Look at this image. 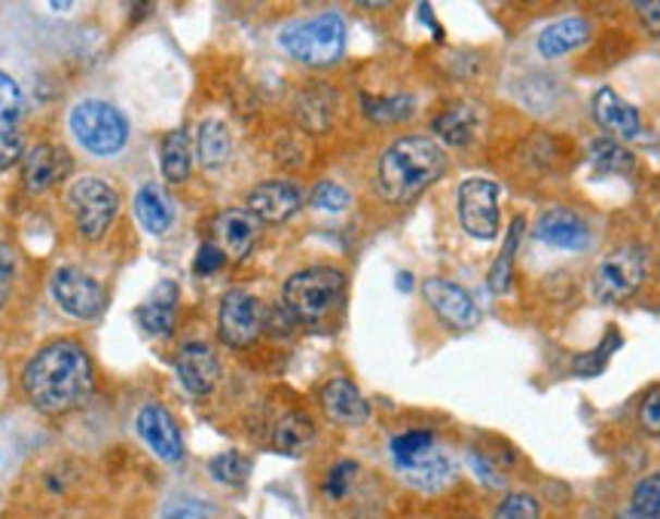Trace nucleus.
<instances>
[{
  "label": "nucleus",
  "instance_id": "f257e3e1",
  "mask_svg": "<svg viewBox=\"0 0 660 519\" xmlns=\"http://www.w3.org/2000/svg\"><path fill=\"white\" fill-rule=\"evenodd\" d=\"M93 388V361L83 346L71 339L49 343L25 367V392L32 397V404L52 416L86 404Z\"/></svg>",
  "mask_w": 660,
  "mask_h": 519
},
{
  "label": "nucleus",
  "instance_id": "f03ea898",
  "mask_svg": "<svg viewBox=\"0 0 660 519\" xmlns=\"http://www.w3.org/2000/svg\"><path fill=\"white\" fill-rule=\"evenodd\" d=\"M447 153L425 135H407L389 144L377 159V193L386 202L407 205L447 172Z\"/></svg>",
  "mask_w": 660,
  "mask_h": 519
},
{
  "label": "nucleus",
  "instance_id": "7ed1b4c3",
  "mask_svg": "<svg viewBox=\"0 0 660 519\" xmlns=\"http://www.w3.org/2000/svg\"><path fill=\"white\" fill-rule=\"evenodd\" d=\"M346 291V275L333 267H309L294 272L282 287L284 309L294 321L321 324L340 306Z\"/></svg>",
  "mask_w": 660,
  "mask_h": 519
},
{
  "label": "nucleus",
  "instance_id": "20e7f679",
  "mask_svg": "<svg viewBox=\"0 0 660 519\" xmlns=\"http://www.w3.org/2000/svg\"><path fill=\"white\" fill-rule=\"evenodd\" d=\"M279 47L291 59L313 64V67L337 62L343 55V47H346V22L337 13L297 18L279 32Z\"/></svg>",
  "mask_w": 660,
  "mask_h": 519
},
{
  "label": "nucleus",
  "instance_id": "39448f33",
  "mask_svg": "<svg viewBox=\"0 0 660 519\" xmlns=\"http://www.w3.org/2000/svg\"><path fill=\"white\" fill-rule=\"evenodd\" d=\"M71 132L83 150L93 157H117L129 141V123L110 101L83 98L71 108Z\"/></svg>",
  "mask_w": 660,
  "mask_h": 519
},
{
  "label": "nucleus",
  "instance_id": "423d86ee",
  "mask_svg": "<svg viewBox=\"0 0 660 519\" xmlns=\"http://www.w3.org/2000/svg\"><path fill=\"white\" fill-rule=\"evenodd\" d=\"M68 208L74 211L80 236L86 242H98L110 230L117 218V193L101 177H80L68 189Z\"/></svg>",
  "mask_w": 660,
  "mask_h": 519
},
{
  "label": "nucleus",
  "instance_id": "0eeeda50",
  "mask_svg": "<svg viewBox=\"0 0 660 519\" xmlns=\"http://www.w3.org/2000/svg\"><path fill=\"white\" fill-rule=\"evenodd\" d=\"M648 275V254L639 245H624L612 251L594 272V297L599 302H624L639 287Z\"/></svg>",
  "mask_w": 660,
  "mask_h": 519
},
{
  "label": "nucleus",
  "instance_id": "6e6552de",
  "mask_svg": "<svg viewBox=\"0 0 660 519\" xmlns=\"http://www.w3.org/2000/svg\"><path fill=\"white\" fill-rule=\"evenodd\" d=\"M49 294L64 316L77 318V321H93L105 312V291H101L98 279H93L80 267H71V263H64L52 272Z\"/></svg>",
  "mask_w": 660,
  "mask_h": 519
},
{
  "label": "nucleus",
  "instance_id": "1a4fd4ad",
  "mask_svg": "<svg viewBox=\"0 0 660 519\" xmlns=\"http://www.w3.org/2000/svg\"><path fill=\"white\" fill-rule=\"evenodd\" d=\"M499 184H492L489 177H468L462 181L459 187V223L462 230L474 238H489L499 236Z\"/></svg>",
  "mask_w": 660,
  "mask_h": 519
},
{
  "label": "nucleus",
  "instance_id": "9d476101",
  "mask_svg": "<svg viewBox=\"0 0 660 519\" xmlns=\"http://www.w3.org/2000/svg\"><path fill=\"white\" fill-rule=\"evenodd\" d=\"M264 318H267L264 302L254 297L252 291L233 287V291H227L223 299H220V339L233 348L252 346L254 339L260 336V331H264Z\"/></svg>",
  "mask_w": 660,
  "mask_h": 519
},
{
  "label": "nucleus",
  "instance_id": "9b49d317",
  "mask_svg": "<svg viewBox=\"0 0 660 519\" xmlns=\"http://www.w3.org/2000/svg\"><path fill=\"white\" fill-rule=\"evenodd\" d=\"M423 294L428 299V306L435 309V316L453 328V331H472L480 324V309L474 297L456 282L447 279H425Z\"/></svg>",
  "mask_w": 660,
  "mask_h": 519
},
{
  "label": "nucleus",
  "instance_id": "f8f14e48",
  "mask_svg": "<svg viewBox=\"0 0 660 519\" xmlns=\"http://www.w3.org/2000/svg\"><path fill=\"white\" fill-rule=\"evenodd\" d=\"M174 370H178L181 385L193 397H208V394L218 388L220 361L218 355H215V348L205 346V343H187V346L181 348L178 358H174Z\"/></svg>",
  "mask_w": 660,
  "mask_h": 519
},
{
  "label": "nucleus",
  "instance_id": "ddd939ff",
  "mask_svg": "<svg viewBox=\"0 0 660 519\" xmlns=\"http://www.w3.org/2000/svg\"><path fill=\"white\" fill-rule=\"evenodd\" d=\"M135 431L150 449L154 456L169 461V465H178L184 458V441H181V431L174 425V419L157 404H147V407L138 409V419H135Z\"/></svg>",
  "mask_w": 660,
  "mask_h": 519
},
{
  "label": "nucleus",
  "instance_id": "4468645a",
  "mask_svg": "<svg viewBox=\"0 0 660 519\" xmlns=\"http://www.w3.org/2000/svg\"><path fill=\"white\" fill-rule=\"evenodd\" d=\"M538 238L550 245V248H560V251H584L590 245V223L584 221L582 214L569 211V208H550L538 218L535 226Z\"/></svg>",
  "mask_w": 660,
  "mask_h": 519
},
{
  "label": "nucleus",
  "instance_id": "2eb2a0df",
  "mask_svg": "<svg viewBox=\"0 0 660 519\" xmlns=\"http://www.w3.org/2000/svg\"><path fill=\"white\" fill-rule=\"evenodd\" d=\"M303 205V189L288 181H267L252 189L248 196V211L260 223H284L294 218Z\"/></svg>",
  "mask_w": 660,
  "mask_h": 519
},
{
  "label": "nucleus",
  "instance_id": "dca6fc26",
  "mask_svg": "<svg viewBox=\"0 0 660 519\" xmlns=\"http://www.w3.org/2000/svg\"><path fill=\"white\" fill-rule=\"evenodd\" d=\"M260 226L264 223L254 218L252 211H242V208H230L223 211L218 221H215V245L227 257L233 260H245L254 251L257 238H260Z\"/></svg>",
  "mask_w": 660,
  "mask_h": 519
},
{
  "label": "nucleus",
  "instance_id": "f3484780",
  "mask_svg": "<svg viewBox=\"0 0 660 519\" xmlns=\"http://www.w3.org/2000/svg\"><path fill=\"white\" fill-rule=\"evenodd\" d=\"M321 409L337 425H364L370 419V404L364 400L358 385L343 376L330 379L328 385L321 388Z\"/></svg>",
  "mask_w": 660,
  "mask_h": 519
},
{
  "label": "nucleus",
  "instance_id": "a211bd4d",
  "mask_svg": "<svg viewBox=\"0 0 660 519\" xmlns=\"http://www.w3.org/2000/svg\"><path fill=\"white\" fill-rule=\"evenodd\" d=\"M68 172H71V153L64 147L37 144L25 159V187L32 193H47L56 184H62Z\"/></svg>",
  "mask_w": 660,
  "mask_h": 519
},
{
  "label": "nucleus",
  "instance_id": "6ab92c4d",
  "mask_svg": "<svg viewBox=\"0 0 660 519\" xmlns=\"http://www.w3.org/2000/svg\"><path fill=\"white\" fill-rule=\"evenodd\" d=\"M594 116H597V123L606 128L609 135L624 138V141L636 138V135L643 132L639 111H636L630 101H624L614 89H599V92L594 95Z\"/></svg>",
  "mask_w": 660,
  "mask_h": 519
},
{
  "label": "nucleus",
  "instance_id": "aec40b11",
  "mask_svg": "<svg viewBox=\"0 0 660 519\" xmlns=\"http://www.w3.org/2000/svg\"><path fill=\"white\" fill-rule=\"evenodd\" d=\"M590 22L584 16H569V18H557V22H550L545 32L538 34V55L541 59H563L569 52H575V49H582L587 40H590Z\"/></svg>",
  "mask_w": 660,
  "mask_h": 519
},
{
  "label": "nucleus",
  "instance_id": "412c9836",
  "mask_svg": "<svg viewBox=\"0 0 660 519\" xmlns=\"http://www.w3.org/2000/svg\"><path fill=\"white\" fill-rule=\"evenodd\" d=\"M456 461L450 453H440L438 446L423 456L416 465H410L407 471H401V477L407 480L410 486L423 489V492H438V489H447L453 480H456Z\"/></svg>",
  "mask_w": 660,
  "mask_h": 519
},
{
  "label": "nucleus",
  "instance_id": "4be33fe9",
  "mask_svg": "<svg viewBox=\"0 0 660 519\" xmlns=\"http://www.w3.org/2000/svg\"><path fill=\"white\" fill-rule=\"evenodd\" d=\"M477 111L465 101H456V104H447L443 111L435 116V135L440 141L450 144V147H468V144L477 138Z\"/></svg>",
  "mask_w": 660,
  "mask_h": 519
},
{
  "label": "nucleus",
  "instance_id": "5701e85b",
  "mask_svg": "<svg viewBox=\"0 0 660 519\" xmlns=\"http://www.w3.org/2000/svg\"><path fill=\"white\" fill-rule=\"evenodd\" d=\"M135 218H138V223H142L147 233L162 236V233L172 230L174 223L172 199H169L157 184H144V187L135 193Z\"/></svg>",
  "mask_w": 660,
  "mask_h": 519
},
{
  "label": "nucleus",
  "instance_id": "b1692460",
  "mask_svg": "<svg viewBox=\"0 0 660 519\" xmlns=\"http://www.w3.org/2000/svg\"><path fill=\"white\" fill-rule=\"evenodd\" d=\"M294 116L303 128L309 132H325L337 116V95L328 86H309L306 92H300L294 104Z\"/></svg>",
  "mask_w": 660,
  "mask_h": 519
},
{
  "label": "nucleus",
  "instance_id": "393cba45",
  "mask_svg": "<svg viewBox=\"0 0 660 519\" xmlns=\"http://www.w3.org/2000/svg\"><path fill=\"white\" fill-rule=\"evenodd\" d=\"M196 153H199V162L203 169L215 172L220 169L227 159L233 157V135H230V126L218 120V116H208L199 126V135H196Z\"/></svg>",
  "mask_w": 660,
  "mask_h": 519
},
{
  "label": "nucleus",
  "instance_id": "a878e982",
  "mask_svg": "<svg viewBox=\"0 0 660 519\" xmlns=\"http://www.w3.org/2000/svg\"><path fill=\"white\" fill-rule=\"evenodd\" d=\"M174 312H178L174 284H162L157 294L138 309V324H142L150 336H169L174 328Z\"/></svg>",
  "mask_w": 660,
  "mask_h": 519
},
{
  "label": "nucleus",
  "instance_id": "bb28decb",
  "mask_svg": "<svg viewBox=\"0 0 660 519\" xmlns=\"http://www.w3.org/2000/svg\"><path fill=\"white\" fill-rule=\"evenodd\" d=\"M315 443V425L303 412H288L272 428V446L282 456H303Z\"/></svg>",
  "mask_w": 660,
  "mask_h": 519
},
{
  "label": "nucleus",
  "instance_id": "cd10ccee",
  "mask_svg": "<svg viewBox=\"0 0 660 519\" xmlns=\"http://www.w3.org/2000/svg\"><path fill=\"white\" fill-rule=\"evenodd\" d=\"M159 162H162V174L169 184H184L193 172V150H190V135L184 128H174L162 138V153H159Z\"/></svg>",
  "mask_w": 660,
  "mask_h": 519
},
{
  "label": "nucleus",
  "instance_id": "c85d7f7f",
  "mask_svg": "<svg viewBox=\"0 0 660 519\" xmlns=\"http://www.w3.org/2000/svg\"><path fill=\"white\" fill-rule=\"evenodd\" d=\"M435 446H438L435 443V431L413 428V431H404V434H394L392 441H389V456H392V465L401 473L407 471L410 465H416L423 456H428Z\"/></svg>",
  "mask_w": 660,
  "mask_h": 519
},
{
  "label": "nucleus",
  "instance_id": "c756f323",
  "mask_svg": "<svg viewBox=\"0 0 660 519\" xmlns=\"http://www.w3.org/2000/svg\"><path fill=\"white\" fill-rule=\"evenodd\" d=\"M587 159L599 174H630L636 169V157L614 138H597L587 147Z\"/></svg>",
  "mask_w": 660,
  "mask_h": 519
},
{
  "label": "nucleus",
  "instance_id": "7c9ffc66",
  "mask_svg": "<svg viewBox=\"0 0 660 519\" xmlns=\"http://www.w3.org/2000/svg\"><path fill=\"white\" fill-rule=\"evenodd\" d=\"M520 238H523V221L517 218V221L511 223L502 254H499V260L492 263V272H489V287H492L496 294H508V291H511V282H514V257H517Z\"/></svg>",
  "mask_w": 660,
  "mask_h": 519
},
{
  "label": "nucleus",
  "instance_id": "2f4dec72",
  "mask_svg": "<svg viewBox=\"0 0 660 519\" xmlns=\"http://www.w3.org/2000/svg\"><path fill=\"white\" fill-rule=\"evenodd\" d=\"M208 473L218 480L220 486L242 489L252 477V461L242 456V453H220L208 461Z\"/></svg>",
  "mask_w": 660,
  "mask_h": 519
},
{
  "label": "nucleus",
  "instance_id": "473e14b6",
  "mask_svg": "<svg viewBox=\"0 0 660 519\" xmlns=\"http://www.w3.org/2000/svg\"><path fill=\"white\" fill-rule=\"evenodd\" d=\"M364 111L377 123H404L413 113V98L410 95H389V98L364 95Z\"/></svg>",
  "mask_w": 660,
  "mask_h": 519
},
{
  "label": "nucleus",
  "instance_id": "72a5a7b5",
  "mask_svg": "<svg viewBox=\"0 0 660 519\" xmlns=\"http://www.w3.org/2000/svg\"><path fill=\"white\" fill-rule=\"evenodd\" d=\"M358 477H362V468H358V461H352V458H343V461H337L333 468L325 477V495H328L330 502H343L352 495V489L358 483Z\"/></svg>",
  "mask_w": 660,
  "mask_h": 519
},
{
  "label": "nucleus",
  "instance_id": "f704fd0d",
  "mask_svg": "<svg viewBox=\"0 0 660 519\" xmlns=\"http://www.w3.org/2000/svg\"><path fill=\"white\" fill-rule=\"evenodd\" d=\"M545 517V504L535 498L533 492H508L492 519H541Z\"/></svg>",
  "mask_w": 660,
  "mask_h": 519
},
{
  "label": "nucleus",
  "instance_id": "c9c22d12",
  "mask_svg": "<svg viewBox=\"0 0 660 519\" xmlns=\"http://www.w3.org/2000/svg\"><path fill=\"white\" fill-rule=\"evenodd\" d=\"M630 510L643 517L660 519V471L643 477L630 492Z\"/></svg>",
  "mask_w": 660,
  "mask_h": 519
},
{
  "label": "nucleus",
  "instance_id": "e433bc0d",
  "mask_svg": "<svg viewBox=\"0 0 660 519\" xmlns=\"http://www.w3.org/2000/svg\"><path fill=\"white\" fill-rule=\"evenodd\" d=\"M22 116V89L10 74L0 71V132H13Z\"/></svg>",
  "mask_w": 660,
  "mask_h": 519
},
{
  "label": "nucleus",
  "instance_id": "4c0bfd02",
  "mask_svg": "<svg viewBox=\"0 0 660 519\" xmlns=\"http://www.w3.org/2000/svg\"><path fill=\"white\" fill-rule=\"evenodd\" d=\"M618 346H621L618 333H609V336H606V343H602L594 355H584V358L575 361V373H578V376H597L599 370L606 367V361H609L612 348H618Z\"/></svg>",
  "mask_w": 660,
  "mask_h": 519
},
{
  "label": "nucleus",
  "instance_id": "58836bf2",
  "mask_svg": "<svg viewBox=\"0 0 660 519\" xmlns=\"http://www.w3.org/2000/svg\"><path fill=\"white\" fill-rule=\"evenodd\" d=\"M313 205L315 208H321V211H343L349 205V189L333 184V181H321V184L313 189Z\"/></svg>",
  "mask_w": 660,
  "mask_h": 519
},
{
  "label": "nucleus",
  "instance_id": "ea45409f",
  "mask_svg": "<svg viewBox=\"0 0 660 519\" xmlns=\"http://www.w3.org/2000/svg\"><path fill=\"white\" fill-rule=\"evenodd\" d=\"M639 428L651 437H660V385L645 394L639 404Z\"/></svg>",
  "mask_w": 660,
  "mask_h": 519
},
{
  "label": "nucleus",
  "instance_id": "a19ab883",
  "mask_svg": "<svg viewBox=\"0 0 660 519\" xmlns=\"http://www.w3.org/2000/svg\"><path fill=\"white\" fill-rule=\"evenodd\" d=\"M223 260H227V254L220 251L215 242H208V245L199 248V254H196V263H193V267H196L199 275H215V272L223 267Z\"/></svg>",
  "mask_w": 660,
  "mask_h": 519
},
{
  "label": "nucleus",
  "instance_id": "79ce46f5",
  "mask_svg": "<svg viewBox=\"0 0 660 519\" xmlns=\"http://www.w3.org/2000/svg\"><path fill=\"white\" fill-rule=\"evenodd\" d=\"M211 514V507L203 502H174L172 507H166L162 519H205Z\"/></svg>",
  "mask_w": 660,
  "mask_h": 519
},
{
  "label": "nucleus",
  "instance_id": "37998d69",
  "mask_svg": "<svg viewBox=\"0 0 660 519\" xmlns=\"http://www.w3.org/2000/svg\"><path fill=\"white\" fill-rule=\"evenodd\" d=\"M19 157H22V138L16 132H0V172L16 165Z\"/></svg>",
  "mask_w": 660,
  "mask_h": 519
},
{
  "label": "nucleus",
  "instance_id": "c03bdc74",
  "mask_svg": "<svg viewBox=\"0 0 660 519\" xmlns=\"http://www.w3.org/2000/svg\"><path fill=\"white\" fill-rule=\"evenodd\" d=\"M633 10H636V16L643 22L645 32L651 34V37H660V0H643Z\"/></svg>",
  "mask_w": 660,
  "mask_h": 519
},
{
  "label": "nucleus",
  "instance_id": "a18cd8bd",
  "mask_svg": "<svg viewBox=\"0 0 660 519\" xmlns=\"http://www.w3.org/2000/svg\"><path fill=\"white\" fill-rule=\"evenodd\" d=\"M10 282H13V257L0 245V302L10 294Z\"/></svg>",
  "mask_w": 660,
  "mask_h": 519
},
{
  "label": "nucleus",
  "instance_id": "49530a36",
  "mask_svg": "<svg viewBox=\"0 0 660 519\" xmlns=\"http://www.w3.org/2000/svg\"><path fill=\"white\" fill-rule=\"evenodd\" d=\"M614 519H651V517H643V514H636V510H624V514H618Z\"/></svg>",
  "mask_w": 660,
  "mask_h": 519
}]
</instances>
